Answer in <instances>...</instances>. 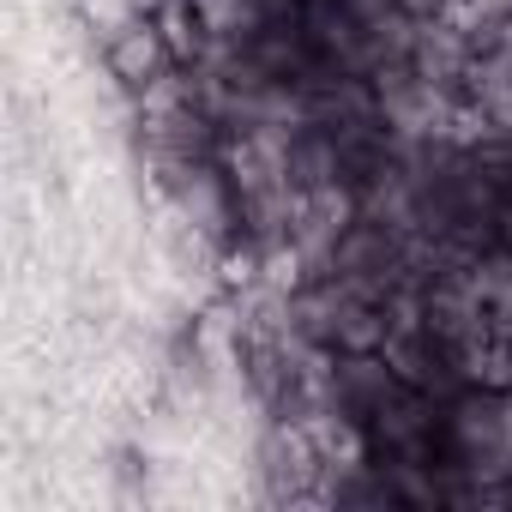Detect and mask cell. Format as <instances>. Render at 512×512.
Segmentation results:
<instances>
[{"instance_id":"1","label":"cell","mask_w":512,"mask_h":512,"mask_svg":"<svg viewBox=\"0 0 512 512\" xmlns=\"http://www.w3.org/2000/svg\"><path fill=\"white\" fill-rule=\"evenodd\" d=\"M175 61H181V55H175V43H169V31H163L157 13H121V19L109 25V37H103V67H109V79H115L121 91H133V97L151 91V85H163Z\"/></svg>"},{"instance_id":"2","label":"cell","mask_w":512,"mask_h":512,"mask_svg":"<svg viewBox=\"0 0 512 512\" xmlns=\"http://www.w3.org/2000/svg\"><path fill=\"white\" fill-rule=\"evenodd\" d=\"M440 7H446V0H392V13H404V19H416V25L440 19Z\"/></svg>"}]
</instances>
